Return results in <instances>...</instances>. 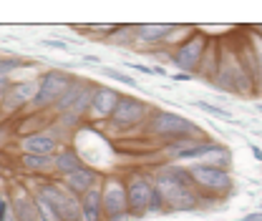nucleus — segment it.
Instances as JSON below:
<instances>
[{
    "instance_id": "1",
    "label": "nucleus",
    "mask_w": 262,
    "mask_h": 221,
    "mask_svg": "<svg viewBox=\"0 0 262 221\" xmlns=\"http://www.w3.org/2000/svg\"><path fill=\"white\" fill-rule=\"evenodd\" d=\"M154 186H157V193L162 196L164 214H169V211H174V214L196 211L207 204V199L192 184L187 166H174V163L164 166L162 171L154 174Z\"/></svg>"
},
{
    "instance_id": "2",
    "label": "nucleus",
    "mask_w": 262,
    "mask_h": 221,
    "mask_svg": "<svg viewBox=\"0 0 262 221\" xmlns=\"http://www.w3.org/2000/svg\"><path fill=\"white\" fill-rule=\"evenodd\" d=\"M144 133L162 141L164 146H169L174 141H182V138H189V136H207L204 128L196 126L192 118H184L182 113L164 111V108H151L149 111V118L144 124Z\"/></svg>"
},
{
    "instance_id": "3",
    "label": "nucleus",
    "mask_w": 262,
    "mask_h": 221,
    "mask_svg": "<svg viewBox=\"0 0 262 221\" xmlns=\"http://www.w3.org/2000/svg\"><path fill=\"white\" fill-rule=\"evenodd\" d=\"M126 199H129V216L134 219H141L146 214H164L162 196L154 186V176L131 174L126 179Z\"/></svg>"
},
{
    "instance_id": "4",
    "label": "nucleus",
    "mask_w": 262,
    "mask_h": 221,
    "mask_svg": "<svg viewBox=\"0 0 262 221\" xmlns=\"http://www.w3.org/2000/svg\"><path fill=\"white\" fill-rule=\"evenodd\" d=\"M94 81H86L81 76H73L68 91L63 93V98L53 106V111L58 113V118L63 124H78L81 118L89 116V106H91V93H94Z\"/></svg>"
},
{
    "instance_id": "5",
    "label": "nucleus",
    "mask_w": 262,
    "mask_h": 221,
    "mask_svg": "<svg viewBox=\"0 0 262 221\" xmlns=\"http://www.w3.org/2000/svg\"><path fill=\"white\" fill-rule=\"evenodd\" d=\"M187 168H189L192 184L204 199H212V196L214 199H225L229 191L234 189L232 174L225 171V168H217V166H209V163H192Z\"/></svg>"
},
{
    "instance_id": "6",
    "label": "nucleus",
    "mask_w": 262,
    "mask_h": 221,
    "mask_svg": "<svg viewBox=\"0 0 262 221\" xmlns=\"http://www.w3.org/2000/svg\"><path fill=\"white\" fill-rule=\"evenodd\" d=\"M209 38L207 35H202V33H189L187 35V40H182L171 53H169V61L179 68V73H196L199 70V65L204 61V56H207V48H209Z\"/></svg>"
},
{
    "instance_id": "7",
    "label": "nucleus",
    "mask_w": 262,
    "mask_h": 221,
    "mask_svg": "<svg viewBox=\"0 0 262 221\" xmlns=\"http://www.w3.org/2000/svg\"><path fill=\"white\" fill-rule=\"evenodd\" d=\"M71 81H73V76H71L68 70H61V68H53V70L43 73L40 81H38V91H35V98H33L31 108L33 111L53 108V106L63 98L66 91H68Z\"/></svg>"
},
{
    "instance_id": "8",
    "label": "nucleus",
    "mask_w": 262,
    "mask_h": 221,
    "mask_svg": "<svg viewBox=\"0 0 262 221\" xmlns=\"http://www.w3.org/2000/svg\"><path fill=\"white\" fill-rule=\"evenodd\" d=\"M101 206H103V221L129 219L126 181H121L119 176H108V179H103V186H101Z\"/></svg>"
},
{
    "instance_id": "9",
    "label": "nucleus",
    "mask_w": 262,
    "mask_h": 221,
    "mask_svg": "<svg viewBox=\"0 0 262 221\" xmlns=\"http://www.w3.org/2000/svg\"><path fill=\"white\" fill-rule=\"evenodd\" d=\"M149 111H151V106L146 101H141L136 95H121L108 121H111V126L119 128V131H131V128H139L146 124Z\"/></svg>"
},
{
    "instance_id": "10",
    "label": "nucleus",
    "mask_w": 262,
    "mask_h": 221,
    "mask_svg": "<svg viewBox=\"0 0 262 221\" xmlns=\"http://www.w3.org/2000/svg\"><path fill=\"white\" fill-rule=\"evenodd\" d=\"M38 196H43L53 209L56 214L61 216V221H83L81 219V204L73 193H68L63 189V184H56V181H46L35 189Z\"/></svg>"
},
{
    "instance_id": "11",
    "label": "nucleus",
    "mask_w": 262,
    "mask_h": 221,
    "mask_svg": "<svg viewBox=\"0 0 262 221\" xmlns=\"http://www.w3.org/2000/svg\"><path fill=\"white\" fill-rule=\"evenodd\" d=\"M35 91H38V83L35 81H15V83H10L8 93L3 95L0 108L5 113H15V111L31 106L33 98H35Z\"/></svg>"
},
{
    "instance_id": "12",
    "label": "nucleus",
    "mask_w": 262,
    "mask_h": 221,
    "mask_svg": "<svg viewBox=\"0 0 262 221\" xmlns=\"http://www.w3.org/2000/svg\"><path fill=\"white\" fill-rule=\"evenodd\" d=\"M119 98H121V93H119L116 88L96 83V86H94V93H91L89 116H91V118H98V121H103V118H111V113H114V108H116Z\"/></svg>"
},
{
    "instance_id": "13",
    "label": "nucleus",
    "mask_w": 262,
    "mask_h": 221,
    "mask_svg": "<svg viewBox=\"0 0 262 221\" xmlns=\"http://www.w3.org/2000/svg\"><path fill=\"white\" fill-rule=\"evenodd\" d=\"M98 171L96 168H91V166H83V168H78V171H73V174H68V176H63V189L68 191V193H73L76 199H81L86 191L96 189L98 186Z\"/></svg>"
},
{
    "instance_id": "14",
    "label": "nucleus",
    "mask_w": 262,
    "mask_h": 221,
    "mask_svg": "<svg viewBox=\"0 0 262 221\" xmlns=\"http://www.w3.org/2000/svg\"><path fill=\"white\" fill-rule=\"evenodd\" d=\"M179 26L171 23H151V26H136L134 28V40L144 43V45H159L164 40H169V35L177 31Z\"/></svg>"
},
{
    "instance_id": "15",
    "label": "nucleus",
    "mask_w": 262,
    "mask_h": 221,
    "mask_svg": "<svg viewBox=\"0 0 262 221\" xmlns=\"http://www.w3.org/2000/svg\"><path fill=\"white\" fill-rule=\"evenodd\" d=\"M20 143H23V154L56 156V151H58V141L53 133H28Z\"/></svg>"
},
{
    "instance_id": "16",
    "label": "nucleus",
    "mask_w": 262,
    "mask_h": 221,
    "mask_svg": "<svg viewBox=\"0 0 262 221\" xmlns=\"http://www.w3.org/2000/svg\"><path fill=\"white\" fill-rule=\"evenodd\" d=\"M78 168H83V158H81V154L76 149L63 146V149L56 151V156H53V171H58L61 176H68V174H73Z\"/></svg>"
},
{
    "instance_id": "17",
    "label": "nucleus",
    "mask_w": 262,
    "mask_h": 221,
    "mask_svg": "<svg viewBox=\"0 0 262 221\" xmlns=\"http://www.w3.org/2000/svg\"><path fill=\"white\" fill-rule=\"evenodd\" d=\"M222 143H217V141H199L194 146H187V149H179V151H169V156L171 161H194V158H207L212 156L217 149H220Z\"/></svg>"
},
{
    "instance_id": "18",
    "label": "nucleus",
    "mask_w": 262,
    "mask_h": 221,
    "mask_svg": "<svg viewBox=\"0 0 262 221\" xmlns=\"http://www.w3.org/2000/svg\"><path fill=\"white\" fill-rule=\"evenodd\" d=\"M81 219L83 221H103V206H101V186L86 191L81 199Z\"/></svg>"
},
{
    "instance_id": "19",
    "label": "nucleus",
    "mask_w": 262,
    "mask_h": 221,
    "mask_svg": "<svg viewBox=\"0 0 262 221\" xmlns=\"http://www.w3.org/2000/svg\"><path fill=\"white\" fill-rule=\"evenodd\" d=\"M10 214H13L15 221H40L33 196H26V193L10 199Z\"/></svg>"
},
{
    "instance_id": "20",
    "label": "nucleus",
    "mask_w": 262,
    "mask_h": 221,
    "mask_svg": "<svg viewBox=\"0 0 262 221\" xmlns=\"http://www.w3.org/2000/svg\"><path fill=\"white\" fill-rule=\"evenodd\" d=\"M23 168L28 171H51L53 168V156H38V154H23L20 156Z\"/></svg>"
},
{
    "instance_id": "21",
    "label": "nucleus",
    "mask_w": 262,
    "mask_h": 221,
    "mask_svg": "<svg viewBox=\"0 0 262 221\" xmlns=\"http://www.w3.org/2000/svg\"><path fill=\"white\" fill-rule=\"evenodd\" d=\"M101 73H103L106 78H111V81H119V83L129 86V88H141V83H139L134 76L124 73L121 68H114V65H101Z\"/></svg>"
},
{
    "instance_id": "22",
    "label": "nucleus",
    "mask_w": 262,
    "mask_h": 221,
    "mask_svg": "<svg viewBox=\"0 0 262 221\" xmlns=\"http://www.w3.org/2000/svg\"><path fill=\"white\" fill-rule=\"evenodd\" d=\"M194 106L199 108V111H204V113H209V116L220 118V121H234V118H232V113H229L227 108H222V106H214V103H209V101H194Z\"/></svg>"
},
{
    "instance_id": "23",
    "label": "nucleus",
    "mask_w": 262,
    "mask_h": 221,
    "mask_svg": "<svg viewBox=\"0 0 262 221\" xmlns=\"http://www.w3.org/2000/svg\"><path fill=\"white\" fill-rule=\"evenodd\" d=\"M33 201H35V209H38V216L40 221H61V216L56 214V209L43 199V196H38V193H33Z\"/></svg>"
},
{
    "instance_id": "24",
    "label": "nucleus",
    "mask_w": 262,
    "mask_h": 221,
    "mask_svg": "<svg viewBox=\"0 0 262 221\" xmlns=\"http://www.w3.org/2000/svg\"><path fill=\"white\" fill-rule=\"evenodd\" d=\"M26 65H33V63L31 61H20V58H0V73L3 76H10L13 70L26 68Z\"/></svg>"
},
{
    "instance_id": "25",
    "label": "nucleus",
    "mask_w": 262,
    "mask_h": 221,
    "mask_svg": "<svg viewBox=\"0 0 262 221\" xmlns=\"http://www.w3.org/2000/svg\"><path fill=\"white\" fill-rule=\"evenodd\" d=\"M252 48H255V61H257V68H255V81H257V86L262 88V43L260 45H255V40H252Z\"/></svg>"
},
{
    "instance_id": "26",
    "label": "nucleus",
    "mask_w": 262,
    "mask_h": 221,
    "mask_svg": "<svg viewBox=\"0 0 262 221\" xmlns=\"http://www.w3.org/2000/svg\"><path fill=\"white\" fill-rule=\"evenodd\" d=\"M40 45H46V48H56V51H71V45L63 43V40H40Z\"/></svg>"
},
{
    "instance_id": "27",
    "label": "nucleus",
    "mask_w": 262,
    "mask_h": 221,
    "mask_svg": "<svg viewBox=\"0 0 262 221\" xmlns=\"http://www.w3.org/2000/svg\"><path fill=\"white\" fill-rule=\"evenodd\" d=\"M8 88H10V76H3L0 73V101H3V95L8 93Z\"/></svg>"
},
{
    "instance_id": "28",
    "label": "nucleus",
    "mask_w": 262,
    "mask_h": 221,
    "mask_svg": "<svg viewBox=\"0 0 262 221\" xmlns=\"http://www.w3.org/2000/svg\"><path fill=\"white\" fill-rule=\"evenodd\" d=\"M234 221H262V211H252V214H245L242 219H234Z\"/></svg>"
},
{
    "instance_id": "29",
    "label": "nucleus",
    "mask_w": 262,
    "mask_h": 221,
    "mask_svg": "<svg viewBox=\"0 0 262 221\" xmlns=\"http://www.w3.org/2000/svg\"><path fill=\"white\" fill-rule=\"evenodd\" d=\"M171 78H174V81H192V76H189V73H174Z\"/></svg>"
},
{
    "instance_id": "30",
    "label": "nucleus",
    "mask_w": 262,
    "mask_h": 221,
    "mask_svg": "<svg viewBox=\"0 0 262 221\" xmlns=\"http://www.w3.org/2000/svg\"><path fill=\"white\" fill-rule=\"evenodd\" d=\"M250 149H252L255 158H257V161H262V149H260V146H250Z\"/></svg>"
},
{
    "instance_id": "31",
    "label": "nucleus",
    "mask_w": 262,
    "mask_h": 221,
    "mask_svg": "<svg viewBox=\"0 0 262 221\" xmlns=\"http://www.w3.org/2000/svg\"><path fill=\"white\" fill-rule=\"evenodd\" d=\"M83 63H101V58H96V56H86V58H83Z\"/></svg>"
},
{
    "instance_id": "32",
    "label": "nucleus",
    "mask_w": 262,
    "mask_h": 221,
    "mask_svg": "<svg viewBox=\"0 0 262 221\" xmlns=\"http://www.w3.org/2000/svg\"><path fill=\"white\" fill-rule=\"evenodd\" d=\"M255 31H257V38H260V43H262V26H257Z\"/></svg>"
},
{
    "instance_id": "33",
    "label": "nucleus",
    "mask_w": 262,
    "mask_h": 221,
    "mask_svg": "<svg viewBox=\"0 0 262 221\" xmlns=\"http://www.w3.org/2000/svg\"><path fill=\"white\" fill-rule=\"evenodd\" d=\"M257 111H260V113H262V103H257Z\"/></svg>"
},
{
    "instance_id": "34",
    "label": "nucleus",
    "mask_w": 262,
    "mask_h": 221,
    "mask_svg": "<svg viewBox=\"0 0 262 221\" xmlns=\"http://www.w3.org/2000/svg\"><path fill=\"white\" fill-rule=\"evenodd\" d=\"M8 221H15V219H13V214H10V216H8Z\"/></svg>"
},
{
    "instance_id": "35",
    "label": "nucleus",
    "mask_w": 262,
    "mask_h": 221,
    "mask_svg": "<svg viewBox=\"0 0 262 221\" xmlns=\"http://www.w3.org/2000/svg\"><path fill=\"white\" fill-rule=\"evenodd\" d=\"M3 201H5V199H3V196H0V206H3Z\"/></svg>"
},
{
    "instance_id": "36",
    "label": "nucleus",
    "mask_w": 262,
    "mask_h": 221,
    "mask_svg": "<svg viewBox=\"0 0 262 221\" xmlns=\"http://www.w3.org/2000/svg\"><path fill=\"white\" fill-rule=\"evenodd\" d=\"M260 211H262V209H260Z\"/></svg>"
}]
</instances>
